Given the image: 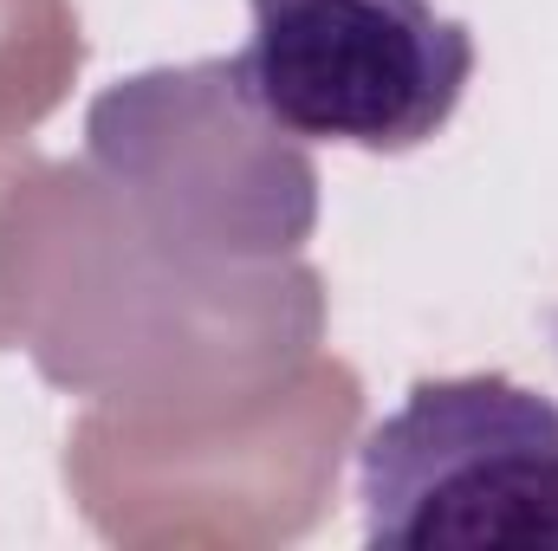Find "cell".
<instances>
[{
	"label": "cell",
	"mask_w": 558,
	"mask_h": 551,
	"mask_svg": "<svg viewBox=\"0 0 558 551\" xmlns=\"http://www.w3.org/2000/svg\"><path fill=\"white\" fill-rule=\"evenodd\" d=\"M364 539L558 551V403L513 377H428L357 448Z\"/></svg>",
	"instance_id": "cell-1"
},
{
	"label": "cell",
	"mask_w": 558,
	"mask_h": 551,
	"mask_svg": "<svg viewBox=\"0 0 558 551\" xmlns=\"http://www.w3.org/2000/svg\"><path fill=\"white\" fill-rule=\"evenodd\" d=\"M247 13L241 85L299 143L403 156L468 98L474 33L435 0H247Z\"/></svg>",
	"instance_id": "cell-2"
},
{
	"label": "cell",
	"mask_w": 558,
	"mask_h": 551,
	"mask_svg": "<svg viewBox=\"0 0 558 551\" xmlns=\"http://www.w3.org/2000/svg\"><path fill=\"white\" fill-rule=\"evenodd\" d=\"M553 331H558V325H553Z\"/></svg>",
	"instance_id": "cell-3"
}]
</instances>
